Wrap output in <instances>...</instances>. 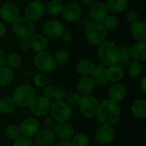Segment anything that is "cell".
<instances>
[{
	"mask_svg": "<svg viewBox=\"0 0 146 146\" xmlns=\"http://www.w3.org/2000/svg\"><path fill=\"white\" fill-rule=\"evenodd\" d=\"M115 135V129L112 126L102 124L96 131V139L98 142L103 145L110 144L114 140Z\"/></svg>",
	"mask_w": 146,
	"mask_h": 146,
	"instance_id": "2e32d148",
	"label": "cell"
},
{
	"mask_svg": "<svg viewBox=\"0 0 146 146\" xmlns=\"http://www.w3.org/2000/svg\"><path fill=\"white\" fill-rule=\"evenodd\" d=\"M16 104L12 98L4 97L0 99V113L3 115H9L15 111Z\"/></svg>",
	"mask_w": 146,
	"mask_h": 146,
	"instance_id": "f1b7e54d",
	"label": "cell"
},
{
	"mask_svg": "<svg viewBox=\"0 0 146 146\" xmlns=\"http://www.w3.org/2000/svg\"><path fill=\"white\" fill-rule=\"evenodd\" d=\"M71 144L73 146H88L89 139L85 133H77L73 136Z\"/></svg>",
	"mask_w": 146,
	"mask_h": 146,
	"instance_id": "d590c367",
	"label": "cell"
},
{
	"mask_svg": "<svg viewBox=\"0 0 146 146\" xmlns=\"http://www.w3.org/2000/svg\"><path fill=\"white\" fill-rule=\"evenodd\" d=\"M70 57L69 52L66 50L61 49L56 51L55 55H54V58L56 63L59 64H65L68 62Z\"/></svg>",
	"mask_w": 146,
	"mask_h": 146,
	"instance_id": "8d00e7d4",
	"label": "cell"
},
{
	"mask_svg": "<svg viewBox=\"0 0 146 146\" xmlns=\"http://www.w3.org/2000/svg\"><path fill=\"white\" fill-rule=\"evenodd\" d=\"M0 17L8 23H13L20 17V10L13 3H5L0 6Z\"/></svg>",
	"mask_w": 146,
	"mask_h": 146,
	"instance_id": "7c38bea8",
	"label": "cell"
},
{
	"mask_svg": "<svg viewBox=\"0 0 146 146\" xmlns=\"http://www.w3.org/2000/svg\"><path fill=\"white\" fill-rule=\"evenodd\" d=\"M131 58L133 61L145 62L146 59V43L145 42H137L131 47L130 50Z\"/></svg>",
	"mask_w": 146,
	"mask_h": 146,
	"instance_id": "cb8c5ba5",
	"label": "cell"
},
{
	"mask_svg": "<svg viewBox=\"0 0 146 146\" xmlns=\"http://www.w3.org/2000/svg\"><path fill=\"white\" fill-rule=\"evenodd\" d=\"M53 146H73L69 141H59Z\"/></svg>",
	"mask_w": 146,
	"mask_h": 146,
	"instance_id": "f5cc1de1",
	"label": "cell"
},
{
	"mask_svg": "<svg viewBox=\"0 0 146 146\" xmlns=\"http://www.w3.org/2000/svg\"><path fill=\"white\" fill-rule=\"evenodd\" d=\"M51 117L58 122H68L73 116L72 108L65 101H55L50 107Z\"/></svg>",
	"mask_w": 146,
	"mask_h": 146,
	"instance_id": "52a82bcc",
	"label": "cell"
},
{
	"mask_svg": "<svg viewBox=\"0 0 146 146\" xmlns=\"http://www.w3.org/2000/svg\"><path fill=\"white\" fill-rule=\"evenodd\" d=\"M45 5L42 1L33 0L31 1L25 8V17L32 21H37L40 20L45 14Z\"/></svg>",
	"mask_w": 146,
	"mask_h": 146,
	"instance_id": "9c48e42d",
	"label": "cell"
},
{
	"mask_svg": "<svg viewBox=\"0 0 146 146\" xmlns=\"http://www.w3.org/2000/svg\"><path fill=\"white\" fill-rule=\"evenodd\" d=\"M98 56L102 64L104 66L116 64L120 56L119 47L111 40H104L98 45Z\"/></svg>",
	"mask_w": 146,
	"mask_h": 146,
	"instance_id": "7a4b0ae2",
	"label": "cell"
},
{
	"mask_svg": "<svg viewBox=\"0 0 146 146\" xmlns=\"http://www.w3.org/2000/svg\"><path fill=\"white\" fill-rule=\"evenodd\" d=\"M80 1L85 6H87V7L92 6L96 3V0H80Z\"/></svg>",
	"mask_w": 146,
	"mask_h": 146,
	"instance_id": "db71d44e",
	"label": "cell"
},
{
	"mask_svg": "<svg viewBox=\"0 0 146 146\" xmlns=\"http://www.w3.org/2000/svg\"><path fill=\"white\" fill-rule=\"evenodd\" d=\"M13 146H33V142L29 138L20 136L14 141Z\"/></svg>",
	"mask_w": 146,
	"mask_h": 146,
	"instance_id": "b9f144b4",
	"label": "cell"
},
{
	"mask_svg": "<svg viewBox=\"0 0 146 146\" xmlns=\"http://www.w3.org/2000/svg\"><path fill=\"white\" fill-rule=\"evenodd\" d=\"M96 115L102 124L113 126L120 119L121 108L117 103L107 99L99 104Z\"/></svg>",
	"mask_w": 146,
	"mask_h": 146,
	"instance_id": "6da1fadb",
	"label": "cell"
},
{
	"mask_svg": "<svg viewBox=\"0 0 146 146\" xmlns=\"http://www.w3.org/2000/svg\"><path fill=\"white\" fill-rule=\"evenodd\" d=\"M33 64L38 70L45 74L53 72L57 66L54 56L46 50L36 54L33 58Z\"/></svg>",
	"mask_w": 146,
	"mask_h": 146,
	"instance_id": "8992f818",
	"label": "cell"
},
{
	"mask_svg": "<svg viewBox=\"0 0 146 146\" xmlns=\"http://www.w3.org/2000/svg\"><path fill=\"white\" fill-rule=\"evenodd\" d=\"M39 122L35 118H27L19 127L21 135L29 139L34 137L37 134V133L39 131Z\"/></svg>",
	"mask_w": 146,
	"mask_h": 146,
	"instance_id": "4fadbf2b",
	"label": "cell"
},
{
	"mask_svg": "<svg viewBox=\"0 0 146 146\" xmlns=\"http://www.w3.org/2000/svg\"><path fill=\"white\" fill-rule=\"evenodd\" d=\"M140 89L144 94L146 93V77H143L140 81Z\"/></svg>",
	"mask_w": 146,
	"mask_h": 146,
	"instance_id": "f907efd6",
	"label": "cell"
},
{
	"mask_svg": "<svg viewBox=\"0 0 146 146\" xmlns=\"http://www.w3.org/2000/svg\"><path fill=\"white\" fill-rule=\"evenodd\" d=\"M92 79L93 80L95 86L103 87L107 86L110 82L106 75V68L104 65L100 64L95 67L93 73L92 74Z\"/></svg>",
	"mask_w": 146,
	"mask_h": 146,
	"instance_id": "ffe728a7",
	"label": "cell"
},
{
	"mask_svg": "<svg viewBox=\"0 0 146 146\" xmlns=\"http://www.w3.org/2000/svg\"><path fill=\"white\" fill-rule=\"evenodd\" d=\"M107 30L102 23L91 21L86 27V38L92 45H99L107 38Z\"/></svg>",
	"mask_w": 146,
	"mask_h": 146,
	"instance_id": "5b68a950",
	"label": "cell"
},
{
	"mask_svg": "<svg viewBox=\"0 0 146 146\" xmlns=\"http://www.w3.org/2000/svg\"><path fill=\"white\" fill-rule=\"evenodd\" d=\"M43 124H44V128H47V129H54L55 126H56V121L51 117V116H49V117H46L44 121H43Z\"/></svg>",
	"mask_w": 146,
	"mask_h": 146,
	"instance_id": "bcb514c9",
	"label": "cell"
},
{
	"mask_svg": "<svg viewBox=\"0 0 146 146\" xmlns=\"http://www.w3.org/2000/svg\"><path fill=\"white\" fill-rule=\"evenodd\" d=\"M63 3L61 0H51L45 6L46 12L51 15H58L62 14L63 9Z\"/></svg>",
	"mask_w": 146,
	"mask_h": 146,
	"instance_id": "1f68e13d",
	"label": "cell"
},
{
	"mask_svg": "<svg viewBox=\"0 0 146 146\" xmlns=\"http://www.w3.org/2000/svg\"><path fill=\"white\" fill-rule=\"evenodd\" d=\"M131 33L135 40L138 42H145L146 40V24L142 20L132 23Z\"/></svg>",
	"mask_w": 146,
	"mask_h": 146,
	"instance_id": "44dd1931",
	"label": "cell"
},
{
	"mask_svg": "<svg viewBox=\"0 0 146 146\" xmlns=\"http://www.w3.org/2000/svg\"><path fill=\"white\" fill-rule=\"evenodd\" d=\"M53 132L61 141H69L74 135V129L68 122H58L56 124Z\"/></svg>",
	"mask_w": 146,
	"mask_h": 146,
	"instance_id": "5bb4252c",
	"label": "cell"
},
{
	"mask_svg": "<svg viewBox=\"0 0 146 146\" xmlns=\"http://www.w3.org/2000/svg\"><path fill=\"white\" fill-rule=\"evenodd\" d=\"M5 33H6V27L2 21H0V38H3L5 35Z\"/></svg>",
	"mask_w": 146,
	"mask_h": 146,
	"instance_id": "816d5d0a",
	"label": "cell"
},
{
	"mask_svg": "<svg viewBox=\"0 0 146 146\" xmlns=\"http://www.w3.org/2000/svg\"><path fill=\"white\" fill-rule=\"evenodd\" d=\"M128 74L132 78H138L143 72V65L140 62L133 61L128 65Z\"/></svg>",
	"mask_w": 146,
	"mask_h": 146,
	"instance_id": "e575fe53",
	"label": "cell"
},
{
	"mask_svg": "<svg viewBox=\"0 0 146 146\" xmlns=\"http://www.w3.org/2000/svg\"><path fill=\"white\" fill-rule=\"evenodd\" d=\"M31 49L37 53L45 51L49 46V41L45 36L41 34H33L30 38Z\"/></svg>",
	"mask_w": 146,
	"mask_h": 146,
	"instance_id": "d6986e66",
	"label": "cell"
},
{
	"mask_svg": "<svg viewBox=\"0 0 146 146\" xmlns=\"http://www.w3.org/2000/svg\"><path fill=\"white\" fill-rule=\"evenodd\" d=\"M36 98L35 88L29 84L18 86L13 92V99L15 104L21 108L28 107Z\"/></svg>",
	"mask_w": 146,
	"mask_h": 146,
	"instance_id": "3957f363",
	"label": "cell"
},
{
	"mask_svg": "<svg viewBox=\"0 0 146 146\" xmlns=\"http://www.w3.org/2000/svg\"><path fill=\"white\" fill-rule=\"evenodd\" d=\"M66 96H67V92L64 88L60 87V86H57V87L56 86L52 99H54L55 101H64V99L66 98Z\"/></svg>",
	"mask_w": 146,
	"mask_h": 146,
	"instance_id": "ab89813d",
	"label": "cell"
},
{
	"mask_svg": "<svg viewBox=\"0 0 146 146\" xmlns=\"http://www.w3.org/2000/svg\"><path fill=\"white\" fill-rule=\"evenodd\" d=\"M55 87L52 85H46L44 87H43V91H42V94L43 97L51 100L53 98V94H54V91H55Z\"/></svg>",
	"mask_w": 146,
	"mask_h": 146,
	"instance_id": "ee69618b",
	"label": "cell"
},
{
	"mask_svg": "<svg viewBox=\"0 0 146 146\" xmlns=\"http://www.w3.org/2000/svg\"><path fill=\"white\" fill-rule=\"evenodd\" d=\"M131 111L133 115L139 119H144L146 116V101L144 99H139L135 101L132 107Z\"/></svg>",
	"mask_w": 146,
	"mask_h": 146,
	"instance_id": "83f0119b",
	"label": "cell"
},
{
	"mask_svg": "<svg viewBox=\"0 0 146 146\" xmlns=\"http://www.w3.org/2000/svg\"><path fill=\"white\" fill-rule=\"evenodd\" d=\"M106 75L108 78L109 82H118L123 78L124 71L123 68H121L117 64H114L111 66H109L108 68H106Z\"/></svg>",
	"mask_w": 146,
	"mask_h": 146,
	"instance_id": "484cf974",
	"label": "cell"
},
{
	"mask_svg": "<svg viewBox=\"0 0 146 146\" xmlns=\"http://www.w3.org/2000/svg\"><path fill=\"white\" fill-rule=\"evenodd\" d=\"M125 18H126L127 21L129 22V23H131V24L133 23V22H135V21H137L138 20H139V14H138V12L135 9H129V10H127L126 12Z\"/></svg>",
	"mask_w": 146,
	"mask_h": 146,
	"instance_id": "7bdbcfd3",
	"label": "cell"
},
{
	"mask_svg": "<svg viewBox=\"0 0 146 146\" xmlns=\"http://www.w3.org/2000/svg\"><path fill=\"white\" fill-rule=\"evenodd\" d=\"M102 25L107 31H114L116 30L119 27V20L115 15H108L106 18L103 21Z\"/></svg>",
	"mask_w": 146,
	"mask_h": 146,
	"instance_id": "836d02e7",
	"label": "cell"
},
{
	"mask_svg": "<svg viewBox=\"0 0 146 146\" xmlns=\"http://www.w3.org/2000/svg\"><path fill=\"white\" fill-rule=\"evenodd\" d=\"M129 3V0H107V8L111 13H121L126 10Z\"/></svg>",
	"mask_w": 146,
	"mask_h": 146,
	"instance_id": "4316f807",
	"label": "cell"
},
{
	"mask_svg": "<svg viewBox=\"0 0 146 146\" xmlns=\"http://www.w3.org/2000/svg\"><path fill=\"white\" fill-rule=\"evenodd\" d=\"M47 78L43 74H37L33 78V83L38 87H44L47 85Z\"/></svg>",
	"mask_w": 146,
	"mask_h": 146,
	"instance_id": "60d3db41",
	"label": "cell"
},
{
	"mask_svg": "<svg viewBox=\"0 0 146 146\" xmlns=\"http://www.w3.org/2000/svg\"><path fill=\"white\" fill-rule=\"evenodd\" d=\"M42 30L45 37L57 38H60L65 31V27L63 23L58 20H50L44 24Z\"/></svg>",
	"mask_w": 146,
	"mask_h": 146,
	"instance_id": "8fae6325",
	"label": "cell"
},
{
	"mask_svg": "<svg viewBox=\"0 0 146 146\" xmlns=\"http://www.w3.org/2000/svg\"><path fill=\"white\" fill-rule=\"evenodd\" d=\"M95 64L92 61L88 59H82L77 63L76 71L82 77L91 76L95 69Z\"/></svg>",
	"mask_w": 146,
	"mask_h": 146,
	"instance_id": "d4e9b609",
	"label": "cell"
},
{
	"mask_svg": "<svg viewBox=\"0 0 146 146\" xmlns=\"http://www.w3.org/2000/svg\"><path fill=\"white\" fill-rule=\"evenodd\" d=\"M131 45L127 44H122L120 48H119V52L120 53H128L130 54V50H131Z\"/></svg>",
	"mask_w": 146,
	"mask_h": 146,
	"instance_id": "c3c4849f",
	"label": "cell"
},
{
	"mask_svg": "<svg viewBox=\"0 0 146 146\" xmlns=\"http://www.w3.org/2000/svg\"><path fill=\"white\" fill-rule=\"evenodd\" d=\"M95 83L91 76H84L78 82V93L82 96L90 95L95 88Z\"/></svg>",
	"mask_w": 146,
	"mask_h": 146,
	"instance_id": "603a6c76",
	"label": "cell"
},
{
	"mask_svg": "<svg viewBox=\"0 0 146 146\" xmlns=\"http://www.w3.org/2000/svg\"><path fill=\"white\" fill-rule=\"evenodd\" d=\"M62 15L67 21L74 22L80 19L82 15V9L79 4L71 3L63 7Z\"/></svg>",
	"mask_w": 146,
	"mask_h": 146,
	"instance_id": "e0dca14e",
	"label": "cell"
},
{
	"mask_svg": "<svg viewBox=\"0 0 146 146\" xmlns=\"http://www.w3.org/2000/svg\"><path fill=\"white\" fill-rule=\"evenodd\" d=\"M5 59H6V55L4 51L0 48V68L5 66Z\"/></svg>",
	"mask_w": 146,
	"mask_h": 146,
	"instance_id": "681fc988",
	"label": "cell"
},
{
	"mask_svg": "<svg viewBox=\"0 0 146 146\" xmlns=\"http://www.w3.org/2000/svg\"><path fill=\"white\" fill-rule=\"evenodd\" d=\"M22 62L23 61H22L21 56L17 54V53H15V52L9 53L8 56H6L5 64H6L7 67H9L12 70L19 68L21 66Z\"/></svg>",
	"mask_w": 146,
	"mask_h": 146,
	"instance_id": "4dcf8cb0",
	"label": "cell"
},
{
	"mask_svg": "<svg viewBox=\"0 0 146 146\" xmlns=\"http://www.w3.org/2000/svg\"><path fill=\"white\" fill-rule=\"evenodd\" d=\"M51 101L44 97H36L33 101L31 103L30 106V110L31 112L38 117L44 116L47 115L51 107Z\"/></svg>",
	"mask_w": 146,
	"mask_h": 146,
	"instance_id": "30bf717a",
	"label": "cell"
},
{
	"mask_svg": "<svg viewBox=\"0 0 146 146\" xmlns=\"http://www.w3.org/2000/svg\"><path fill=\"white\" fill-rule=\"evenodd\" d=\"M132 62V58L130 54L128 53H120L118 61H117V65H119L121 68H127L128 65L131 63Z\"/></svg>",
	"mask_w": 146,
	"mask_h": 146,
	"instance_id": "f35d334b",
	"label": "cell"
},
{
	"mask_svg": "<svg viewBox=\"0 0 146 146\" xmlns=\"http://www.w3.org/2000/svg\"><path fill=\"white\" fill-rule=\"evenodd\" d=\"M127 95V89L122 84L115 83L109 90L108 96L110 100L115 102V103H119L124 99V98Z\"/></svg>",
	"mask_w": 146,
	"mask_h": 146,
	"instance_id": "7402d4cb",
	"label": "cell"
},
{
	"mask_svg": "<svg viewBox=\"0 0 146 146\" xmlns=\"http://www.w3.org/2000/svg\"><path fill=\"white\" fill-rule=\"evenodd\" d=\"M38 1H42V0H38Z\"/></svg>",
	"mask_w": 146,
	"mask_h": 146,
	"instance_id": "9f6ffc18",
	"label": "cell"
},
{
	"mask_svg": "<svg viewBox=\"0 0 146 146\" xmlns=\"http://www.w3.org/2000/svg\"><path fill=\"white\" fill-rule=\"evenodd\" d=\"M14 80V72L7 66L0 68V86H9Z\"/></svg>",
	"mask_w": 146,
	"mask_h": 146,
	"instance_id": "f546056e",
	"label": "cell"
},
{
	"mask_svg": "<svg viewBox=\"0 0 146 146\" xmlns=\"http://www.w3.org/2000/svg\"><path fill=\"white\" fill-rule=\"evenodd\" d=\"M98 105L99 104L98 99L94 96H92L90 94L81 97L79 104V108L84 116L87 118H92L97 115Z\"/></svg>",
	"mask_w": 146,
	"mask_h": 146,
	"instance_id": "ba28073f",
	"label": "cell"
},
{
	"mask_svg": "<svg viewBox=\"0 0 146 146\" xmlns=\"http://www.w3.org/2000/svg\"><path fill=\"white\" fill-rule=\"evenodd\" d=\"M60 38H62V41L67 42V43H69V42H72V41H73V39H74V35H73V33H72L71 32L65 30Z\"/></svg>",
	"mask_w": 146,
	"mask_h": 146,
	"instance_id": "7dc6e473",
	"label": "cell"
},
{
	"mask_svg": "<svg viewBox=\"0 0 146 146\" xmlns=\"http://www.w3.org/2000/svg\"><path fill=\"white\" fill-rule=\"evenodd\" d=\"M18 47L21 52H27L31 49L29 39H21L18 44Z\"/></svg>",
	"mask_w": 146,
	"mask_h": 146,
	"instance_id": "f6af8a7d",
	"label": "cell"
},
{
	"mask_svg": "<svg viewBox=\"0 0 146 146\" xmlns=\"http://www.w3.org/2000/svg\"><path fill=\"white\" fill-rule=\"evenodd\" d=\"M108 15L109 9L107 8L106 3L103 2H96L93 5L91 6L89 15L92 21L102 23Z\"/></svg>",
	"mask_w": 146,
	"mask_h": 146,
	"instance_id": "9a60e30c",
	"label": "cell"
},
{
	"mask_svg": "<svg viewBox=\"0 0 146 146\" xmlns=\"http://www.w3.org/2000/svg\"><path fill=\"white\" fill-rule=\"evenodd\" d=\"M56 136L54 132L50 129H39L34 136V142L37 146H51L55 142Z\"/></svg>",
	"mask_w": 146,
	"mask_h": 146,
	"instance_id": "ac0fdd59",
	"label": "cell"
},
{
	"mask_svg": "<svg viewBox=\"0 0 146 146\" xmlns=\"http://www.w3.org/2000/svg\"><path fill=\"white\" fill-rule=\"evenodd\" d=\"M12 32L20 39H29L35 34V25L25 16H20L12 23Z\"/></svg>",
	"mask_w": 146,
	"mask_h": 146,
	"instance_id": "277c9868",
	"label": "cell"
},
{
	"mask_svg": "<svg viewBox=\"0 0 146 146\" xmlns=\"http://www.w3.org/2000/svg\"><path fill=\"white\" fill-rule=\"evenodd\" d=\"M20 1H22V2H25V1H27V0H20Z\"/></svg>",
	"mask_w": 146,
	"mask_h": 146,
	"instance_id": "11a10c76",
	"label": "cell"
},
{
	"mask_svg": "<svg viewBox=\"0 0 146 146\" xmlns=\"http://www.w3.org/2000/svg\"><path fill=\"white\" fill-rule=\"evenodd\" d=\"M4 135L5 137L12 141H15L21 135V131L20 128L17 125L15 124H9L4 128Z\"/></svg>",
	"mask_w": 146,
	"mask_h": 146,
	"instance_id": "d6a6232c",
	"label": "cell"
},
{
	"mask_svg": "<svg viewBox=\"0 0 146 146\" xmlns=\"http://www.w3.org/2000/svg\"><path fill=\"white\" fill-rule=\"evenodd\" d=\"M81 96L80 93L75 92H72L68 94H67L66 96V103L72 108V107H77L79 106Z\"/></svg>",
	"mask_w": 146,
	"mask_h": 146,
	"instance_id": "74e56055",
	"label": "cell"
}]
</instances>
